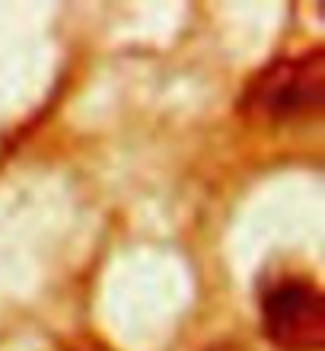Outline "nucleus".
<instances>
[{
	"instance_id": "1",
	"label": "nucleus",
	"mask_w": 325,
	"mask_h": 351,
	"mask_svg": "<svg viewBox=\"0 0 325 351\" xmlns=\"http://www.w3.org/2000/svg\"><path fill=\"white\" fill-rule=\"evenodd\" d=\"M325 99V55L309 48L303 55L284 58L255 77L246 96V112L261 119H297L319 112Z\"/></svg>"
},
{
	"instance_id": "2",
	"label": "nucleus",
	"mask_w": 325,
	"mask_h": 351,
	"mask_svg": "<svg viewBox=\"0 0 325 351\" xmlns=\"http://www.w3.org/2000/svg\"><path fill=\"white\" fill-rule=\"evenodd\" d=\"M261 326L281 351H322L325 297L313 281L284 278L261 300Z\"/></svg>"
},
{
	"instance_id": "3",
	"label": "nucleus",
	"mask_w": 325,
	"mask_h": 351,
	"mask_svg": "<svg viewBox=\"0 0 325 351\" xmlns=\"http://www.w3.org/2000/svg\"><path fill=\"white\" fill-rule=\"evenodd\" d=\"M207 351H236V348H230V345H214V348H207Z\"/></svg>"
},
{
	"instance_id": "4",
	"label": "nucleus",
	"mask_w": 325,
	"mask_h": 351,
	"mask_svg": "<svg viewBox=\"0 0 325 351\" xmlns=\"http://www.w3.org/2000/svg\"><path fill=\"white\" fill-rule=\"evenodd\" d=\"M93 351H99V348H93Z\"/></svg>"
}]
</instances>
